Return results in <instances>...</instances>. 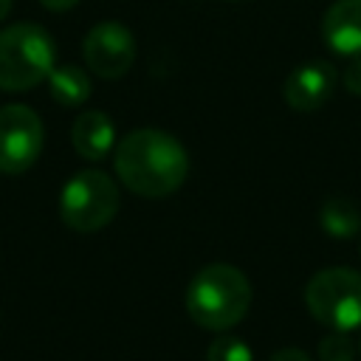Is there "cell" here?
Returning <instances> with one entry per match:
<instances>
[{"instance_id": "1", "label": "cell", "mask_w": 361, "mask_h": 361, "mask_svg": "<svg viewBox=\"0 0 361 361\" xmlns=\"http://www.w3.org/2000/svg\"><path fill=\"white\" fill-rule=\"evenodd\" d=\"M116 175L138 197H166L183 186L189 175V155L183 144L155 127L127 133L116 144Z\"/></svg>"}, {"instance_id": "2", "label": "cell", "mask_w": 361, "mask_h": 361, "mask_svg": "<svg viewBox=\"0 0 361 361\" xmlns=\"http://www.w3.org/2000/svg\"><path fill=\"white\" fill-rule=\"evenodd\" d=\"M248 307L251 282L240 268L228 262H212L200 268L186 288V313L203 330L226 333L243 322Z\"/></svg>"}, {"instance_id": "3", "label": "cell", "mask_w": 361, "mask_h": 361, "mask_svg": "<svg viewBox=\"0 0 361 361\" xmlns=\"http://www.w3.org/2000/svg\"><path fill=\"white\" fill-rule=\"evenodd\" d=\"M56 62V45L42 25L14 23L0 31V90H31Z\"/></svg>"}, {"instance_id": "4", "label": "cell", "mask_w": 361, "mask_h": 361, "mask_svg": "<svg viewBox=\"0 0 361 361\" xmlns=\"http://www.w3.org/2000/svg\"><path fill=\"white\" fill-rule=\"evenodd\" d=\"M310 316L341 333L361 327V274L353 268H324L310 276L305 288Z\"/></svg>"}, {"instance_id": "5", "label": "cell", "mask_w": 361, "mask_h": 361, "mask_svg": "<svg viewBox=\"0 0 361 361\" xmlns=\"http://www.w3.org/2000/svg\"><path fill=\"white\" fill-rule=\"evenodd\" d=\"M118 212V189L102 169L76 172L59 195V217L73 231H99Z\"/></svg>"}, {"instance_id": "6", "label": "cell", "mask_w": 361, "mask_h": 361, "mask_svg": "<svg viewBox=\"0 0 361 361\" xmlns=\"http://www.w3.org/2000/svg\"><path fill=\"white\" fill-rule=\"evenodd\" d=\"M42 121L28 104L0 107V172L20 175L31 169L42 152Z\"/></svg>"}, {"instance_id": "7", "label": "cell", "mask_w": 361, "mask_h": 361, "mask_svg": "<svg viewBox=\"0 0 361 361\" xmlns=\"http://www.w3.org/2000/svg\"><path fill=\"white\" fill-rule=\"evenodd\" d=\"M82 56L99 79H121L135 62V39L121 23H99L87 31Z\"/></svg>"}, {"instance_id": "8", "label": "cell", "mask_w": 361, "mask_h": 361, "mask_svg": "<svg viewBox=\"0 0 361 361\" xmlns=\"http://www.w3.org/2000/svg\"><path fill=\"white\" fill-rule=\"evenodd\" d=\"M333 87H336V71L327 62L313 59L288 73L282 93H285L288 107L299 113H313L324 107V102L333 96Z\"/></svg>"}, {"instance_id": "9", "label": "cell", "mask_w": 361, "mask_h": 361, "mask_svg": "<svg viewBox=\"0 0 361 361\" xmlns=\"http://www.w3.org/2000/svg\"><path fill=\"white\" fill-rule=\"evenodd\" d=\"M322 37L333 54L361 56V0H336L324 11Z\"/></svg>"}, {"instance_id": "10", "label": "cell", "mask_w": 361, "mask_h": 361, "mask_svg": "<svg viewBox=\"0 0 361 361\" xmlns=\"http://www.w3.org/2000/svg\"><path fill=\"white\" fill-rule=\"evenodd\" d=\"M71 144L85 161H102L116 147V127L107 113L85 110L71 127Z\"/></svg>"}, {"instance_id": "11", "label": "cell", "mask_w": 361, "mask_h": 361, "mask_svg": "<svg viewBox=\"0 0 361 361\" xmlns=\"http://www.w3.org/2000/svg\"><path fill=\"white\" fill-rule=\"evenodd\" d=\"M319 223L336 240L355 237L358 228H361V206L355 200H350L347 195H333V197H327L322 203Z\"/></svg>"}, {"instance_id": "12", "label": "cell", "mask_w": 361, "mask_h": 361, "mask_svg": "<svg viewBox=\"0 0 361 361\" xmlns=\"http://www.w3.org/2000/svg\"><path fill=\"white\" fill-rule=\"evenodd\" d=\"M48 90L51 96L62 104V107H79L82 102L90 99V76L76 68V65H54V71L48 73Z\"/></svg>"}, {"instance_id": "13", "label": "cell", "mask_w": 361, "mask_h": 361, "mask_svg": "<svg viewBox=\"0 0 361 361\" xmlns=\"http://www.w3.org/2000/svg\"><path fill=\"white\" fill-rule=\"evenodd\" d=\"M206 361H254V355H251V347L243 338L226 333V336H220L209 344Z\"/></svg>"}, {"instance_id": "14", "label": "cell", "mask_w": 361, "mask_h": 361, "mask_svg": "<svg viewBox=\"0 0 361 361\" xmlns=\"http://www.w3.org/2000/svg\"><path fill=\"white\" fill-rule=\"evenodd\" d=\"M355 358V344L350 341L347 333L330 330L319 341V361H353Z\"/></svg>"}, {"instance_id": "15", "label": "cell", "mask_w": 361, "mask_h": 361, "mask_svg": "<svg viewBox=\"0 0 361 361\" xmlns=\"http://www.w3.org/2000/svg\"><path fill=\"white\" fill-rule=\"evenodd\" d=\"M341 82H344V87H347L350 93L361 96V59H358V56H353V62L344 68Z\"/></svg>"}, {"instance_id": "16", "label": "cell", "mask_w": 361, "mask_h": 361, "mask_svg": "<svg viewBox=\"0 0 361 361\" xmlns=\"http://www.w3.org/2000/svg\"><path fill=\"white\" fill-rule=\"evenodd\" d=\"M271 361H310V355L305 350H299V347H282V350H276L271 355Z\"/></svg>"}, {"instance_id": "17", "label": "cell", "mask_w": 361, "mask_h": 361, "mask_svg": "<svg viewBox=\"0 0 361 361\" xmlns=\"http://www.w3.org/2000/svg\"><path fill=\"white\" fill-rule=\"evenodd\" d=\"M48 11H68V8H73L79 0H39Z\"/></svg>"}, {"instance_id": "18", "label": "cell", "mask_w": 361, "mask_h": 361, "mask_svg": "<svg viewBox=\"0 0 361 361\" xmlns=\"http://www.w3.org/2000/svg\"><path fill=\"white\" fill-rule=\"evenodd\" d=\"M11 11V0H0V20H6Z\"/></svg>"}]
</instances>
